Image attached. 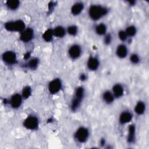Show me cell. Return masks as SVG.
Returning <instances> with one entry per match:
<instances>
[{"label":"cell","instance_id":"obj_1","mask_svg":"<svg viewBox=\"0 0 149 149\" xmlns=\"http://www.w3.org/2000/svg\"><path fill=\"white\" fill-rule=\"evenodd\" d=\"M108 13V9L100 5H93L88 9L89 17L93 20H98Z\"/></svg>","mask_w":149,"mask_h":149},{"label":"cell","instance_id":"obj_2","mask_svg":"<svg viewBox=\"0 0 149 149\" xmlns=\"http://www.w3.org/2000/svg\"><path fill=\"white\" fill-rule=\"evenodd\" d=\"M4 27L9 31L22 33L26 29V25L23 20H16L6 22Z\"/></svg>","mask_w":149,"mask_h":149},{"label":"cell","instance_id":"obj_3","mask_svg":"<svg viewBox=\"0 0 149 149\" xmlns=\"http://www.w3.org/2000/svg\"><path fill=\"white\" fill-rule=\"evenodd\" d=\"M89 136V131L87 128L85 127H79L74 133L75 139L80 143H85Z\"/></svg>","mask_w":149,"mask_h":149},{"label":"cell","instance_id":"obj_4","mask_svg":"<svg viewBox=\"0 0 149 149\" xmlns=\"http://www.w3.org/2000/svg\"><path fill=\"white\" fill-rule=\"evenodd\" d=\"M39 125L38 118L34 115L27 116L23 122V126L27 129L34 130L37 129Z\"/></svg>","mask_w":149,"mask_h":149},{"label":"cell","instance_id":"obj_5","mask_svg":"<svg viewBox=\"0 0 149 149\" xmlns=\"http://www.w3.org/2000/svg\"><path fill=\"white\" fill-rule=\"evenodd\" d=\"M62 87V81L58 78H56L51 80L49 83L48 86L49 92L52 94L58 93L61 90Z\"/></svg>","mask_w":149,"mask_h":149},{"label":"cell","instance_id":"obj_6","mask_svg":"<svg viewBox=\"0 0 149 149\" xmlns=\"http://www.w3.org/2000/svg\"><path fill=\"white\" fill-rule=\"evenodd\" d=\"M2 59L5 63L8 65H14L16 62V55L12 51H7L2 55Z\"/></svg>","mask_w":149,"mask_h":149},{"label":"cell","instance_id":"obj_7","mask_svg":"<svg viewBox=\"0 0 149 149\" xmlns=\"http://www.w3.org/2000/svg\"><path fill=\"white\" fill-rule=\"evenodd\" d=\"M81 54V48L78 44H73L71 45L68 49V55L69 57L73 59H77Z\"/></svg>","mask_w":149,"mask_h":149},{"label":"cell","instance_id":"obj_8","mask_svg":"<svg viewBox=\"0 0 149 149\" xmlns=\"http://www.w3.org/2000/svg\"><path fill=\"white\" fill-rule=\"evenodd\" d=\"M34 37V30L30 27L26 28L20 35V40L23 42H29Z\"/></svg>","mask_w":149,"mask_h":149},{"label":"cell","instance_id":"obj_9","mask_svg":"<svg viewBox=\"0 0 149 149\" xmlns=\"http://www.w3.org/2000/svg\"><path fill=\"white\" fill-rule=\"evenodd\" d=\"M23 97L21 94H15L10 97V99L9 100V103L13 108H18L20 107L23 101Z\"/></svg>","mask_w":149,"mask_h":149},{"label":"cell","instance_id":"obj_10","mask_svg":"<svg viewBox=\"0 0 149 149\" xmlns=\"http://www.w3.org/2000/svg\"><path fill=\"white\" fill-rule=\"evenodd\" d=\"M100 65L99 60L97 58L90 56L87 62V66L91 71H95L98 69Z\"/></svg>","mask_w":149,"mask_h":149},{"label":"cell","instance_id":"obj_11","mask_svg":"<svg viewBox=\"0 0 149 149\" xmlns=\"http://www.w3.org/2000/svg\"><path fill=\"white\" fill-rule=\"evenodd\" d=\"M133 118V114L129 111L122 112L119 117V122L121 125H125L130 122Z\"/></svg>","mask_w":149,"mask_h":149},{"label":"cell","instance_id":"obj_12","mask_svg":"<svg viewBox=\"0 0 149 149\" xmlns=\"http://www.w3.org/2000/svg\"><path fill=\"white\" fill-rule=\"evenodd\" d=\"M128 49L127 47L124 44H120L118 46L116 49V54L119 58L123 59L127 56Z\"/></svg>","mask_w":149,"mask_h":149},{"label":"cell","instance_id":"obj_13","mask_svg":"<svg viewBox=\"0 0 149 149\" xmlns=\"http://www.w3.org/2000/svg\"><path fill=\"white\" fill-rule=\"evenodd\" d=\"M112 93L114 95L115 98H118L122 97L124 93V89L123 86L120 84H115L112 87Z\"/></svg>","mask_w":149,"mask_h":149},{"label":"cell","instance_id":"obj_14","mask_svg":"<svg viewBox=\"0 0 149 149\" xmlns=\"http://www.w3.org/2000/svg\"><path fill=\"white\" fill-rule=\"evenodd\" d=\"M84 9V4L82 2H77L74 3L71 8V13L74 15H78L81 13Z\"/></svg>","mask_w":149,"mask_h":149},{"label":"cell","instance_id":"obj_15","mask_svg":"<svg viewBox=\"0 0 149 149\" xmlns=\"http://www.w3.org/2000/svg\"><path fill=\"white\" fill-rule=\"evenodd\" d=\"M136 138V127L134 125H130L128 127L127 141L129 143H132L135 141Z\"/></svg>","mask_w":149,"mask_h":149},{"label":"cell","instance_id":"obj_16","mask_svg":"<svg viewBox=\"0 0 149 149\" xmlns=\"http://www.w3.org/2000/svg\"><path fill=\"white\" fill-rule=\"evenodd\" d=\"M53 30L54 36L58 38H62L66 34V31L64 27L61 26H58L55 27Z\"/></svg>","mask_w":149,"mask_h":149},{"label":"cell","instance_id":"obj_17","mask_svg":"<svg viewBox=\"0 0 149 149\" xmlns=\"http://www.w3.org/2000/svg\"><path fill=\"white\" fill-rule=\"evenodd\" d=\"M102 99L105 103L109 104L113 102L115 97L111 91L107 90L102 94Z\"/></svg>","mask_w":149,"mask_h":149},{"label":"cell","instance_id":"obj_18","mask_svg":"<svg viewBox=\"0 0 149 149\" xmlns=\"http://www.w3.org/2000/svg\"><path fill=\"white\" fill-rule=\"evenodd\" d=\"M146 110V105L143 101H139L134 107V112L136 114L141 115L143 114Z\"/></svg>","mask_w":149,"mask_h":149},{"label":"cell","instance_id":"obj_19","mask_svg":"<svg viewBox=\"0 0 149 149\" xmlns=\"http://www.w3.org/2000/svg\"><path fill=\"white\" fill-rule=\"evenodd\" d=\"M107 26L105 24L101 23L97 24L95 27V33L99 36H104L107 33Z\"/></svg>","mask_w":149,"mask_h":149},{"label":"cell","instance_id":"obj_20","mask_svg":"<svg viewBox=\"0 0 149 149\" xmlns=\"http://www.w3.org/2000/svg\"><path fill=\"white\" fill-rule=\"evenodd\" d=\"M20 5V2L18 0H8L6 2L7 8L10 10L17 9Z\"/></svg>","mask_w":149,"mask_h":149},{"label":"cell","instance_id":"obj_21","mask_svg":"<svg viewBox=\"0 0 149 149\" xmlns=\"http://www.w3.org/2000/svg\"><path fill=\"white\" fill-rule=\"evenodd\" d=\"M54 37L53 30L51 29H47L42 34V38L46 42H50L52 41Z\"/></svg>","mask_w":149,"mask_h":149},{"label":"cell","instance_id":"obj_22","mask_svg":"<svg viewBox=\"0 0 149 149\" xmlns=\"http://www.w3.org/2000/svg\"><path fill=\"white\" fill-rule=\"evenodd\" d=\"M39 61L38 58H34L29 60V61L27 62V67L31 69H35L37 68V66L38 65Z\"/></svg>","mask_w":149,"mask_h":149},{"label":"cell","instance_id":"obj_23","mask_svg":"<svg viewBox=\"0 0 149 149\" xmlns=\"http://www.w3.org/2000/svg\"><path fill=\"white\" fill-rule=\"evenodd\" d=\"M31 94V88L30 86H25L22 91V95L24 99H27Z\"/></svg>","mask_w":149,"mask_h":149},{"label":"cell","instance_id":"obj_24","mask_svg":"<svg viewBox=\"0 0 149 149\" xmlns=\"http://www.w3.org/2000/svg\"><path fill=\"white\" fill-rule=\"evenodd\" d=\"M127 36L129 37H133L136 35V32H137V30L135 26H129L128 27H126V30H125Z\"/></svg>","mask_w":149,"mask_h":149},{"label":"cell","instance_id":"obj_25","mask_svg":"<svg viewBox=\"0 0 149 149\" xmlns=\"http://www.w3.org/2000/svg\"><path fill=\"white\" fill-rule=\"evenodd\" d=\"M78 32V28L75 25L69 26L67 29V33L72 36H74L77 34Z\"/></svg>","mask_w":149,"mask_h":149},{"label":"cell","instance_id":"obj_26","mask_svg":"<svg viewBox=\"0 0 149 149\" xmlns=\"http://www.w3.org/2000/svg\"><path fill=\"white\" fill-rule=\"evenodd\" d=\"M130 61L133 64H137L140 62V58L136 54H132L130 56Z\"/></svg>","mask_w":149,"mask_h":149},{"label":"cell","instance_id":"obj_27","mask_svg":"<svg viewBox=\"0 0 149 149\" xmlns=\"http://www.w3.org/2000/svg\"><path fill=\"white\" fill-rule=\"evenodd\" d=\"M118 37H119V38L122 41H125L127 40V36L125 32V30H120L119 32H118Z\"/></svg>","mask_w":149,"mask_h":149},{"label":"cell","instance_id":"obj_28","mask_svg":"<svg viewBox=\"0 0 149 149\" xmlns=\"http://www.w3.org/2000/svg\"><path fill=\"white\" fill-rule=\"evenodd\" d=\"M112 36L110 34H106L105 35L104 38V42L106 44V45H109V44H111V41H112Z\"/></svg>","mask_w":149,"mask_h":149},{"label":"cell","instance_id":"obj_29","mask_svg":"<svg viewBox=\"0 0 149 149\" xmlns=\"http://www.w3.org/2000/svg\"><path fill=\"white\" fill-rule=\"evenodd\" d=\"M80 79L81 80H84L86 79V76L84 74H82L80 76Z\"/></svg>","mask_w":149,"mask_h":149}]
</instances>
